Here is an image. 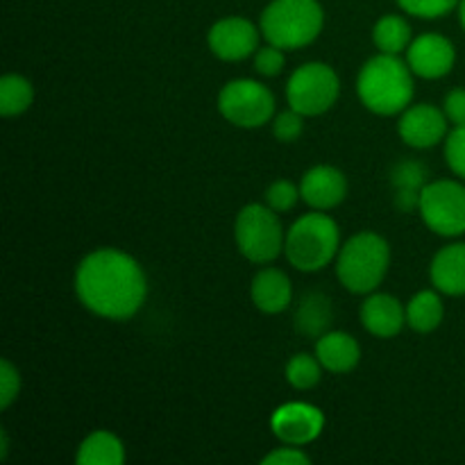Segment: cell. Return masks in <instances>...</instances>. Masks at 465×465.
<instances>
[{"label": "cell", "instance_id": "83f0119b", "mask_svg": "<svg viewBox=\"0 0 465 465\" xmlns=\"http://www.w3.org/2000/svg\"><path fill=\"white\" fill-rule=\"evenodd\" d=\"M304 118L307 116H302L295 109L277 114L275 121H272V134H275V139L282 141V143H295L304 132Z\"/></svg>", "mask_w": 465, "mask_h": 465}, {"label": "cell", "instance_id": "836d02e7", "mask_svg": "<svg viewBox=\"0 0 465 465\" xmlns=\"http://www.w3.org/2000/svg\"><path fill=\"white\" fill-rule=\"evenodd\" d=\"M459 21H461V25L465 30V0H459Z\"/></svg>", "mask_w": 465, "mask_h": 465}, {"label": "cell", "instance_id": "cb8c5ba5", "mask_svg": "<svg viewBox=\"0 0 465 465\" xmlns=\"http://www.w3.org/2000/svg\"><path fill=\"white\" fill-rule=\"evenodd\" d=\"M322 371H325V368H322V363L318 361L316 354L300 352L289 359L284 375H286V381H289L293 389L309 391L321 381Z\"/></svg>", "mask_w": 465, "mask_h": 465}, {"label": "cell", "instance_id": "8fae6325", "mask_svg": "<svg viewBox=\"0 0 465 465\" xmlns=\"http://www.w3.org/2000/svg\"><path fill=\"white\" fill-rule=\"evenodd\" d=\"M207 44L223 62H241L259 50V27L243 16L221 18L209 27Z\"/></svg>", "mask_w": 465, "mask_h": 465}, {"label": "cell", "instance_id": "8992f818", "mask_svg": "<svg viewBox=\"0 0 465 465\" xmlns=\"http://www.w3.org/2000/svg\"><path fill=\"white\" fill-rule=\"evenodd\" d=\"M239 252L252 263H271L284 250L286 234L275 209L268 204H245L234 223Z\"/></svg>", "mask_w": 465, "mask_h": 465}, {"label": "cell", "instance_id": "1f68e13d", "mask_svg": "<svg viewBox=\"0 0 465 465\" xmlns=\"http://www.w3.org/2000/svg\"><path fill=\"white\" fill-rule=\"evenodd\" d=\"M443 112L452 125H465V89H452L445 95Z\"/></svg>", "mask_w": 465, "mask_h": 465}, {"label": "cell", "instance_id": "f1b7e54d", "mask_svg": "<svg viewBox=\"0 0 465 465\" xmlns=\"http://www.w3.org/2000/svg\"><path fill=\"white\" fill-rule=\"evenodd\" d=\"M284 64H286V54L284 48L280 45H263L254 53V68H257L259 75L263 77H275L284 71Z\"/></svg>", "mask_w": 465, "mask_h": 465}, {"label": "cell", "instance_id": "4316f807", "mask_svg": "<svg viewBox=\"0 0 465 465\" xmlns=\"http://www.w3.org/2000/svg\"><path fill=\"white\" fill-rule=\"evenodd\" d=\"M445 162L454 175L465 180V125H454L445 136Z\"/></svg>", "mask_w": 465, "mask_h": 465}, {"label": "cell", "instance_id": "52a82bcc", "mask_svg": "<svg viewBox=\"0 0 465 465\" xmlns=\"http://www.w3.org/2000/svg\"><path fill=\"white\" fill-rule=\"evenodd\" d=\"M341 94V80L325 62H307L291 73L286 82V100L302 116H321L330 112Z\"/></svg>", "mask_w": 465, "mask_h": 465}, {"label": "cell", "instance_id": "5bb4252c", "mask_svg": "<svg viewBox=\"0 0 465 465\" xmlns=\"http://www.w3.org/2000/svg\"><path fill=\"white\" fill-rule=\"evenodd\" d=\"M300 195L304 203L318 212H327V209L339 207L348 195V180H345L343 171L336 166H313L304 173L302 182H300Z\"/></svg>", "mask_w": 465, "mask_h": 465}, {"label": "cell", "instance_id": "f546056e", "mask_svg": "<svg viewBox=\"0 0 465 465\" xmlns=\"http://www.w3.org/2000/svg\"><path fill=\"white\" fill-rule=\"evenodd\" d=\"M21 393V372L9 359L0 361V407L9 409Z\"/></svg>", "mask_w": 465, "mask_h": 465}, {"label": "cell", "instance_id": "277c9868", "mask_svg": "<svg viewBox=\"0 0 465 465\" xmlns=\"http://www.w3.org/2000/svg\"><path fill=\"white\" fill-rule=\"evenodd\" d=\"M325 25V12L318 0H271L259 18L263 39L284 50H300L313 44Z\"/></svg>", "mask_w": 465, "mask_h": 465}, {"label": "cell", "instance_id": "2e32d148", "mask_svg": "<svg viewBox=\"0 0 465 465\" xmlns=\"http://www.w3.org/2000/svg\"><path fill=\"white\" fill-rule=\"evenodd\" d=\"M250 298L254 307L263 313H282L289 309L291 298H293V286H291L289 275L280 268H262L252 277L250 284Z\"/></svg>", "mask_w": 465, "mask_h": 465}, {"label": "cell", "instance_id": "484cf974", "mask_svg": "<svg viewBox=\"0 0 465 465\" xmlns=\"http://www.w3.org/2000/svg\"><path fill=\"white\" fill-rule=\"evenodd\" d=\"M300 198H302L300 195V186H295L291 180H277L266 189V204L271 209H275L277 213L291 212Z\"/></svg>", "mask_w": 465, "mask_h": 465}, {"label": "cell", "instance_id": "30bf717a", "mask_svg": "<svg viewBox=\"0 0 465 465\" xmlns=\"http://www.w3.org/2000/svg\"><path fill=\"white\" fill-rule=\"evenodd\" d=\"M325 413L309 402H286L271 416V430L284 445L313 443L322 434Z\"/></svg>", "mask_w": 465, "mask_h": 465}, {"label": "cell", "instance_id": "7402d4cb", "mask_svg": "<svg viewBox=\"0 0 465 465\" xmlns=\"http://www.w3.org/2000/svg\"><path fill=\"white\" fill-rule=\"evenodd\" d=\"M32 100H35V86L27 77L9 73L0 80V114L5 118L21 116L30 109Z\"/></svg>", "mask_w": 465, "mask_h": 465}, {"label": "cell", "instance_id": "ac0fdd59", "mask_svg": "<svg viewBox=\"0 0 465 465\" xmlns=\"http://www.w3.org/2000/svg\"><path fill=\"white\" fill-rule=\"evenodd\" d=\"M316 357L322 368L334 375H345L352 372L361 361V348L357 339L345 331H325L316 341Z\"/></svg>", "mask_w": 465, "mask_h": 465}, {"label": "cell", "instance_id": "3957f363", "mask_svg": "<svg viewBox=\"0 0 465 465\" xmlns=\"http://www.w3.org/2000/svg\"><path fill=\"white\" fill-rule=\"evenodd\" d=\"M391 266L389 241L377 232H359L336 254V277L350 293H372Z\"/></svg>", "mask_w": 465, "mask_h": 465}, {"label": "cell", "instance_id": "d4e9b609", "mask_svg": "<svg viewBox=\"0 0 465 465\" xmlns=\"http://www.w3.org/2000/svg\"><path fill=\"white\" fill-rule=\"evenodd\" d=\"M407 14L418 18H440L448 16L454 7H459V0H395Z\"/></svg>", "mask_w": 465, "mask_h": 465}, {"label": "cell", "instance_id": "7a4b0ae2", "mask_svg": "<svg viewBox=\"0 0 465 465\" xmlns=\"http://www.w3.org/2000/svg\"><path fill=\"white\" fill-rule=\"evenodd\" d=\"M413 71L400 54L380 53L363 64L357 95L363 107L380 116L402 114L413 103Z\"/></svg>", "mask_w": 465, "mask_h": 465}, {"label": "cell", "instance_id": "e0dca14e", "mask_svg": "<svg viewBox=\"0 0 465 465\" xmlns=\"http://www.w3.org/2000/svg\"><path fill=\"white\" fill-rule=\"evenodd\" d=\"M430 277L439 293L465 295V243L440 248L431 259Z\"/></svg>", "mask_w": 465, "mask_h": 465}, {"label": "cell", "instance_id": "9a60e30c", "mask_svg": "<svg viewBox=\"0 0 465 465\" xmlns=\"http://www.w3.org/2000/svg\"><path fill=\"white\" fill-rule=\"evenodd\" d=\"M361 325L377 339H393L407 325V307L400 304V300L391 293H372L363 300Z\"/></svg>", "mask_w": 465, "mask_h": 465}, {"label": "cell", "instance_id": "5b68a950", "mask_svg": "<svg viewBox=\"0 0 465 465\" xmlns=\"http://www.w3.org/2000/svg\"><path fill=\"white\" fill-rule=\"evenodd\" d=\"M341 250V230L325 212L300 216L286 232L284 254L291 266L302 272H318L336 259Z\"/></svg>", "mask_w": 465, "mask_h": 465}, {"label": "cell", "instance_id": "ba28073f", "mask_svg": "<svg viewBox=\"0 0 465 465\" xmlns=\"http://www.w3.org/2000/svg\"><path fill=\"white\" fill-rule=\"evenodd\" d=\"M218 112L227 123L243 130L266 125L275 114V95L266 84L250 77L230 80L218 94Z\"/></svg>", "mask_w": 465, "mask_h": 465}, {"label": "cell", "instance_id": "603a6c76", "mask_svg": "<svg viewBox=\"0 0 465 465\" xmlns=\"http://www.w3.org/2000/svg\"><path fill=\"white\" fill-rule=\"evenodd\" d=\"M330 300L325 295L312 293L302 300V307L298 312V330L304 334H325V327L330 325Z\"/></svg>", "mask_w": 465, "mask_h": 465}, {"label": "cell", "instance_id": "d6986e66", "mask_svg": "<svg viewBox=\"0 0 465 465\" xmlns=\"http://www.w3.org/2000/svg\"><path fill=\"white\" fill-rule=\"evenodd\" d=\"M75 461L80 465H121L125 461V448H123L121 439L112 431H91L82 440Z\"/></svg>", "mask_w": 465, "mask_h": 465}, {"label": "cell", "instance_id": "d6a6232c", "mask_svg": "<svg viewBox=\"0 0 465 465\" xmlns=\"http://www.w3.org/2000/svg\"><path fill=\"white\" fill-rule=\"evenodd\" d=\"M7 452H9V436H7V431L5 430H0V459H7Z\"/></svg>", "mask_w": 465, "mask_h": 465}, {"label": "cell", "instance_id": "ffe728a7", "mask_svg": "<svg viewBox=\"0 0 465 465\" xmlns=\"http://www.w3.org/2000/svg\"><path fill=\"white\" fill-rule=\"evenodd\" d=\"M445 318L443 300L439 291H420L407 304V325L418 334H430L439 330Z\"/></svg>", "mask_w": 465, "mask_h": 465}, {"label": "cell", "instance_id": "6da1fadb", "mask_svg": "<svg viewBox=\"0 0 465 465\" xmlns=\"http://www.w3.org/2000/svg\"><path fill=\"white\" fill-rule=\"evenodd\" d=\"M75 293L91 313L107 321H130L148 298V280L132 254L100 248L75 271Z\"/></svg>", "mask_w": 465, "mask_h": 465}, {"label": "cell", "instance_id": "9c48e42d", "mask_svg": "<svg viewBox=\"0 0 465 465\" xmlns=\"http://www.w3.org/2000/svg\"><path fill=\"white\" fill-rule=\"evenodd\" d=\"M418 209L434 234L448 239L465 234V186L461 182L436 180L422 186Z\"/></svg>", "mask_w": 465, "mask_h": 465}, {"label": "cell", "instance_id": "4dcf8cb0", "mask_svg": "<svg viewBox=\"0 0 465 465\" xmlns=\"http://www.w3.org/2000/svg\"><path fill=\"white\" fill-rule=\"evenodd\" d=\"M263 465H309L312 457L298 448V445H286V448L272 450L263 457Z\"/></svg>", "mask_w": 465, "mask_h": 465}, {"label": "cell", "instance_id": "4fadbf2b", "mask_svg": "<svg viewBox=\"0 0 465 465\" xmlns=\"http://www.w3.org/2000/svg\"><path fill=\"white\" fill-rule=\"evenodd\" d=\"M454 62H457L454 44L448 36L436 35V32L420 35L407 48V64L411 66L413 75L422 80L445 77L454 68Z\"/></svg>", "mask_w": 465, "mask_h": 465}, {"label": "cell", "instance_id": "7c38bea8", "mask_svg": "<svg viewBox=\"0 0 465 465\" xmlns=\"http://www.w3.org/2000/svg\"><path fill=\"white\" fill-rule=\"evenodd\" d=\"M448 116L443 109L434 107V104L418 103L409 104L402 112L398 123L400 139L407 145L418 150H427L439 145L440 141L448 136Z\"/></svg>", "mask_w": 465, "mask_h": 465}, {"label": "cell", "instance_id": "44dd1931", "mask_svg": "<svg viewBox=\"0 0 465 465\" xmlns=\"http://www.w3.org/2000/svg\"><path fill=\"white\" fill-rule=\"evenodd\" d=\"M372 41L380 53L402 54L411 45V25L400 14H386L372 27Z\"/></svg>", "mask_w": 465, "mask_h": 465}]
</instances>
